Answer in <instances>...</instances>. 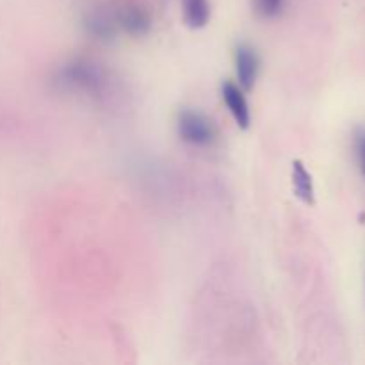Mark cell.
Returning a JSON list of instances; mask_svg holds the SVG:
<instances>
[{"mask_svg":"<svg viewBox=\"0 0 365 365\" xmlns=\"http://www.w3.org/2000/svg\"><path fill=\"white\" fill-rule=\"evenodd\" d=\"M82 27L89 38L98 43H106V45L116 41L118 34H120L114 9H107V7L89 9L82 18Z\"/></svg>","mask_w":365,"mask_h":365,"instance_id":"cell-4","label":"cell"},{"mask_svg":"<svg viewBox=\"0 0 365 365\" xmlns=\"http://www.w3.org/2000/svg\"><path fill=\"white\" fill-rule=\"evenodd\" d=\"M292 178V189L294 195L302 200L307 205H314L316 203V187H314V177L305 164L302 160H294L291 170Z\"/></svg>","mask_w":365,"mask_h":365,"instance_id":"cell-7","label":"cell"},{"mask_svg":"<svg viewBox=\"0 0 365 365\" xmlns=\"http://www.w3.org/2000/svg\"><path fill=\"white\" fill-rule=\"evenodd\" d=\"M221 100L227 106L228 113L234 118L235 125L241 130H248L252 127V109H250L248 98L245 95V89L234 81H225L221 84Z\"/></svg>","mask_w":365,"mask_h":365,"instance_id":"cell-6","label":"cell"},{"mask_svg":"<svg viewBox=\"0 0 365 365\" xmlns=\"http://www.w3.org/2000/svg\"><path fill=\"white\" fill-rule=\"evenodd\" d=\"M175 130L180 141L195 148H212L220 139L216 123L198 109L184 107L175 118Z\"/></svg>","mask_w":365,"mask_h":365,"instance_id":"cell-2","label":"cell"},{"mask_svg":"<svg viewBox=\"0 0 365 365\" xmlns=\"http://www.w3.org/2000/svg\"><path fill=\"white\" fill-rule=\"evenodd\" d=\"M110 81L113 78L109 77L106 68L84 57L68 61L53 73V84L61 91L75 93V95L88 96L93 100L107 96Z\"/></svg>","mask_w":365,"mask_h":365,"instance_id":"cell-1","label":"cell"},{"mask_svg":"<svg viewBox=\"0 0 365 365\" xmlns=\"http://www.w3.org/2000/svg\"><path fill=\"white\" fill-rule=\"evenodd\" d=\"M182 13L185 25L192 31H200L209 25L212 9L209 0H182Z\"/></svg>","mask_w":365,"mask_h":365,"instance_id":"cell-8","label":"cell"},{"mask_svg":"<svg viewBox=\"0 0 365 365\" xmlns=\"http://www.w3.org/2000/svg\"><path fill=\"white\" fill-rule=\"evenodd\" d=\"M114 16H116V24L120 32H125L130 38L139 39L150 34L153 27V18L146 7L139 6V4H123V6L114 9Z\"/></svg>","mask_w":365,"mask_h":365,"instance_id":"cell-3","label":"cell"},{"mask_svg":"<svg viewBox=\"0 0 365 365\" xmlns=\"http://www.w3.org/2000/svg\"><path fill=\"white\" fill-rule=\"evenodd\" d=\"M285 0H255L257 13L264 18H274L284 9Z\"/></svg>","mask_w":365,"mask_h":365,"instance_id":"cell-9","label":"cell"},{"mask_svg":"<svg viewBox=\"0 0 365 365\" xmlns=\"http://www.w3.org/2000/svg\"><path fill=\"white\" fill-rule=\"evenodd\" d=\"M355 152H356V160H359V168L365 178V130H360L359 134H356Z\"/></svg>","mask_w":365,"mask_h":365,"instance_id":"cell-10","label":"cell"},{"mask_svg":"<svg viewBox=\"0 0 365 365\" xmlns=\"http://www.w3.org/2000/svg\"><path fill=\"white\" fill-rule=\"evenodd\" d=\"M234 66L237 84L245 91H252L260 75V66H262V61H260L255 46L250 43H237L234 48Z\"/></svg>","mask_w":365,"mask_h":365,"instance_id":"cell-5","label":"cell"}]
</instances>
